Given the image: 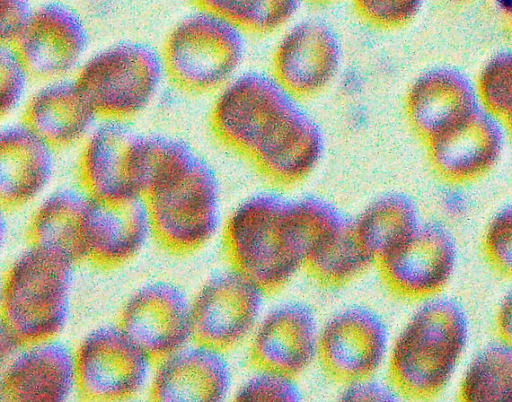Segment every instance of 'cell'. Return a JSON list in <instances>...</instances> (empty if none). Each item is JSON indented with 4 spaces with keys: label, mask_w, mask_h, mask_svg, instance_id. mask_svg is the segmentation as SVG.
Here are the masks:
<instances>
[{
    "label": "cell",
    "mask_w": 512,
    "mask_h": 402,
    "mask_svg": "<svg viewBox=\"0 0 512 402\" xmlns=\"http://www.w3.org/2000/svg\"><path fill=\"white\" fill-rule=\"evenodd\" d=\"M147 203L153 234L187 253L207 244L220 225V187L213 167L175 137L144 134Z\"/></svg>",
    "instance_id": "1"
},
{
    "label": "cell",
    "mask_w": 512,
    "mask_h": 402,
    "mask_svg": "<svg viewBox=\"0 0 512 402\" xmlns=\"http://www.w3.org/2000/svg\"><path fill=\"white\" fill-rule=\"evenodd\" d=\"M223 238L232 267L265 293L276 292L304 267L308 256L301 199L270 192L255 194L231 213Z\"/></svg>",
    "instance_id": "2"
},
{
    "label": "cell",
    "mask_w": 512,
    "mask_h": 402,
    "mask_svg": "<svg viewBox=\"0 0 512 402\" xmlns=\"http://www.w3.org/2000/svg\"><path fill=\"white\" fill-rule=\"evenodd\" d=\"M307 116L272 75L249 72L218 91L210 124L224 146L258 169L288 147Z\"/></svg>",
    "instance_id": "3"
},
{
    "label": "cell",
    "mask_w": 512,
    "mask_h": 402,
    "mask_svg": "<svg viewBox=\"0 0 512 402\" xmlns=\"http://www.w3.org/2000/svg\"><path fill=\"white\" fill-rule=\"evenodd\" d=\"M468 338V319L450 298H434L411 317L395 340L389 378L401 394L428 399L448 384Z\"/></svg>",
    "instance_id": "4"
},
{
    "label": "cell",
    "mask_w": 512,
    "mask_h": 402,
    "mask_svg": "<svg viewBox=\"0 0 512 402\" xmlns=\"http://www.w3.org/2000/svg\"><path fill=\"white\" fill-rule=\"evenodd\" d=\"M74 262L31 244L10 265L1 291V324L23 343L55 338L71 307Z\"/></svg>",
    "instance_id": "5"
},
{
    "label": "cell",
    "mask_w": 512,
    "mask_h": 402,
    "mask_svg": "<svg viewBox=\"0 0 512 402\" xmlns=\"http://www.w3.org/2000/svg\"><path fill=\"white\" fill-rule=\"evenodd\" d=\"M245 34L223 18L197 8L167 36L162 57L166 75L192 93L220 90L238 74Z\"/></svg>",
    "instance_id": "6"
},
{
    "label": "cell",
    "mask_w": 512,
    "mask_h": 402,
    "mask_svg": "<svg viewBox=\"0 0 512 402\" xmlns=\"http://www.w3.org/2000/svg\"><path fill=\"white\" fill-rule=\"evenodd\" d=\"M165 75L157 49L142 41H122L86 59L75 80L98 117L128 120L150 105Z\"/></svg>",
    "instance_id": "7"
},
{
    "label": "cell",
    "mask_w": 512,
    "mask_h": 402,
    "mask_svg": "<svg viewBox=\"0 0 512 402\" xmlns=\"http://www.w3.org/2000/svg\"><path fill=\"white\" fill-rule=\"evenodd\" d=\"M74 354L77 389L90 400L131 398L152 378L153 358L119 325L92 330Z\"/></svg>",
    "instance_id": "8"
},
{
    "label": "cell",
    "mask_w": 512,
    "mask_h": 402,
    "mask_svg": "<svg viewBox=\"0 0 512 402\" xmlns=\"http://www.w3.org/2000/svg\"><path fill=\"white\" fill-rule=\"evenodd\" d=\"M143 133L128 120L103 119L84 140L79 160L83 189L106 202L144 198Z\"/></svg>",
    "instance_id": "9"
},
{
    "label": "cell",
    "mask_w": 512,
    "mask_h": 402,
    "mask_svg": "<svg viewBox=\"0 0 512 402\" xmlns=\"http://www.w3.org/2000/svg\"><path fill=\"white\" fill-rule=\"evenodd\" d=\"M264 293L233 267L212 275L192 301L194 340L222 351L239 345L255 327Z\"/></svg>",
    "instance_id": "10"
},
{
    "label": "cell",
    "mask_w": 512,
    "mask_h": 402,
    "mask_svg": "<svg viewBox=\"0 0 512 402\" xmlns=\"http://www.w3.org/2000/svg\"><path fill=\"white\" fill-rule=\"evenodd\" d=\"M341 46L330 26L316 19L290 23L272 55L273 78L297 100L326 90L338 75Z\"/></svg>",
    "instance_id": "11"
},
{
    "label": "cell",
    "mask_w": 512,
    "mask_h": 402,
    "mask_svg": "<svg viewBox=\"0 0 512 402\" xmlns=\"http://www.w3.org/2000/svg\"><path fill=\"white\" fill-rule=\"evenodd\" d=\"M89 41L82 16L71 6L52 1L34 9L12 45L32 77L51 81L66 78L80 68Z\"/></svg>",
    "instance_id": "12"
},
{
    "label": "cell",
    "mask_w": 512,
    "mask_h": 402,
    "mask_svg": "<svg viewBox=\"0 0 512 402\" xmlns=\"http://www.w3.org/2000/svg\"><path fill=\"white\" fill-rule=\"evenodd\" d=\"M388 342V329L380 315L354 305L327 321L319 333L318 356L330 377L348 384L371 377L378 370Z\"/></svg>",
    "instance_id": "13"
},
{
    "label": "cell",
    "mask_w": 512,
    "mask_h": 402,
    "mask_svg": "<svg viewBox=\"0 0 512 402\" xmlns=\"http://www.w3.org/2000/svg\"><path fill=\"white\" fill-rule=\"evenodd\" d=\"M119 326L153 359H160L194 339L192 301L173 283H147L124 304Z\"/></svg>",
    "instance_id": "14"
},
{
    "label": "cell",
    "mask_w": 512,
    "mask_h": 402,
    "mask_svg": "<svg viewBox=\"0 0 512 402\" xmlns=\"http://www.w3.org/2000/svg\"><path fill=\"white\" fill-rule=\"evenodd\" d=\"M456 244L441 224H420L394 251L377 262L380 275L395 294L421 299L438 293L456 264Z\"/></svg>",
    "instance_id": "15"
},
{
    "label": "cell",
    "mask_w": 512,
    "mask_h": 402,
    "mask_svg": "<svg viewBox=\"0 0 512 402\" xmlns=\"http://www.w3.org/2000/svg\"><path fill=\"white\" fill-rule=\"evenodd\" d=\"M2 366V401L62 402L77 388L75 354L55 338L23 344Z\"/></svg>",
    "instance_id": "16"
},
{
    "label": "cell",
    "mask_w": 512,
    "mask_h": 402,
    "mask_svg": "<svg viewBox=\"0 0 512 402\" xmlns=\"http://www.w3.org/2000/svg\"><path fill=\"white\" fill-rule=\"evenodd\" d=\"M434 171L453 184L472 182L498 161L502 133L496 120L477 107L426 143Z\"/></svg>",
    "instance_id": "17"
},
{
    "label": "cell",
    "mask_w": 512,
    "mask_h": 402,
    "mask_svg": "<svg viewBox=\"0 0 512 402\" xmlns=\"http://www.w3.org/2000/svg\"><path fill=\"white\" fill-rule=\"evenodd\" d=\"M224 351L195 340L158 359L151 396L160 402H219L231 388Z\"/></svg>",
    "instance_id": "18"
},
{
    "label": "cell",
    "mask_w": 512,
    "mask_h": 402,
    "mask_svg": "<svg viewBox=\"0 0 512 402\" xmlns=\"http://www.w3.org/2000/svg\"><path fill=\"white\" fill-rule=\"evenodd\" d=\"M319 332L314 311L302 302L271 310L258 325L250 347L251 363L295 377L318 355Z\"/></svg>",
    "instance_id": "19"
},
{
    "label": "cell",
    "mask_w": 512,
    "mask_h": 402,
    "mask_svg": "<svg viewBox=\"0 0 512 402\" xmlns=\"http://www.w3.org/2000/svg\"><path fill=\"white\" fill-rule=\"evenodd\" d=\"M153 233L143 197L106 202L91 196L84 225L85 260L117 266L136 256Z\"/></svg>",
    "instance_id": "20"
},
{
    "label": "cell",
    "mask_w": 512,
    "mask_h": 402,
    "mask_svg": "<svg viewBox=\"0 0 512 402\" xmlns=\"http://www.w3.org/2000/svg\"><path fill=\"white\" fill-rule=\"evenodd\" d=\"M55 148L23 121L0 134V200L5 208L23 206L45 190L55 169Z\"/></svg>",
    "instance_id": "21"
},
{
    "label": "cell",
    "mask_w": 512,
    "mask_h": 402,
    "mask_svg": "<svg viewBox=\"0 0 512 402\" xmlns=\"http://www.w3.org/2000/svg\"><path fill=\"white\" fill-rule=\"evenodd\" d=\"M97 117L76 80L67 78L46 81L23 110V122L55 149L84 141Z\"/></svg>",
    "instance_id": "22"
},
{
    "label": "cell",
    "mask_w": 512,
    "mask_h": 402,
    "mask_svg": "<svg viewBox=\"0 0 512 402\" xmlns=\"http://www.w3.org/2000/svg\"><path fill=\"white\" fill-rule=\"evenodd\" d=\"M476 96L460 73L432 70L419 76L408 88L405 114L411 128L426 143L476 109Z\"/></svg>",
    "instance_id": "23"
},
{
    "label": "cell",
    "mask_w": 512,
    "mask_h": 402,
    "mask_svg": "<svg viewBox=\"0 0 512 402\" xmlns=\"http://www.w3.org/2000/svg\"><path fill=\"white\" fill-rule=\"evenodd\" d=\"M90 200L84 189L62 188L52 192L32 216L31 243L74 263L85 260L84 225Z\"/></svg>",
    "instance_id": "24"
},
{
    "label": "cell",
    "mask_w": 512,
    "mask_h": 402,
    "mask_svg": "<svg viewBox=\"0 0 512 402\" xmlns=\"http://www.w3.org/2000/svg\"><path fill=\"white\" fill-rule=\"evenodd\" d=\"M354 222L361 244L376 263L400 246L420 225L415 203L402 193L378 197Z\"/></svg>",
    "instance_id": "25"
},
{
    "label": "cell",
    "mask_w": 512,
    "mask_h": 402,
    "mask_svg": "<svg viewBox=\"0 0 512 402\" xmlns=\"http://www.w3.org/2000/svg\"><path fill=\"white\" fill-rule=\"evenodd\" d=\"M374 263L357 235L354 219L346 218L331 229L308 256L304 267L326 287H340L365 272Z\"/></svg>",
    "instance_id": "26"
},
{
    "label": "cell",
    "mask_w": 512,
    "mask_h": 402,
    "mask_svg": "<svg viewBox=\"0 0 512 402\" xmlns=\"http://www.w3.org/2000/svg\"><path fill=\"white\" fill-rule=\"evenodd\" d=\"M465 402H512V345L493 343L472 360L458 392Z\"/></svg>",
    "instance_id": "27"
},
{
    "label": "cell",
    "mask_w": 512,
    "mask_h": 402,
    "mask_svg": "<svg viewBox=\"0 0 512 402\" xmlns=\"http://www.w3.org/2000/svg\"><path fill=\"white\" fill-rule=\"evenodd\" d=\"M197 8L228 21L244 34L268 35L292 23L302 0H194Z\"/></svg>",
    "instance_id": "28"
},
{
    "label": "cell",
    "mask_w": 512,
    "mask_h": 402,
    "mask_svg": "<svg viewBox=\"0 0 512 402\" xmlns=\"http://www.w3.org/2000/svg\"><path fill=\"white\" fill-rule=\"evenodd\" d=\"M476 94L484 110L512 137V52L494 57L482 68Z\"/></svg>",
    "instance_id": "29"
},
{
    "label": "cell",
    "mask_w": 512,
    "mask_h": 402,
    "mask_svg": "<svg viewBox=\"0 0 512 402\" xmlns=\"http://www.w3.org/2000/svg\"><path fill=\"white\" fill-rule=\"evenodd\" d=\"M31 74L13 45L2 44L0 50L1 117L9 116L27 94Z\"/></svg>",
    "instance_id": "30"
},
{
    "label": "cell",
    "mask_w": 512,
    "mask_h": 402,
    "mask_svg": "<svg viewBox=\"0 0 512 402\" xmlns=\"http://www.w3.org/2000/svg\"><path fill=\"white\" fill-rule=\"evenodd\" d=\"M358 16L372 27L395 30L408 25L420 11L423 0H352Z\"/></svg>",
    "instance_id": "31"
},
{
    "label": "cell",
    "mask_w": 512,
    "mask_h": 402,
    "mask_svg": "<svg viewBox=\"0 0 512 402\" xmlns=\"http://www.w3.org/2000/svg\"><path fill=\"white\" fill-rule=\"evenodd\" d=\"M301 398L293 377L269 370H259L235 395L237 401L296 402Z\"/></svg>",
    "instance_id": "32"
},
{
    "label": "cell",
    "mask_w": 512,
    "mask_h": 402,
    "mask_svg": "<svg viewBox=\"0 0 512 402\" xmlns=\"http://www.w3.org/2000/svg\"><path fill=\"white\" fill-rule=\"evenodd\" d=\"M483 245L490 263L502 274L512 277V204L491 219Z\"/></svg>",
    "instance_id": "33"
},
{
    "label": "cell",
    "mask_w": 512,
    "mask_h": 402,
    "mask_svg": "<svg viewBox=\"0 0 512 402\" xmlns=\"http://www.w3.org/2000/svg\"><path fill=\"white\" fill-rule=\"evenodd\" d=\"M34 9L30 0H1L0 38L13 44L30 20Z\"/></svg>",
    "instance_id": "34"
},
{
    "label": "cell",
    "mask_w": 512,
    "mask_h": 402,
    "mask_svg": "<svg viewBox=\"0 0 512 402\" xmlns=\"http://www.w3.org/2000/svg\"><path fill=\"white\" fill-rule=\"evenodd\" d=\"M397 392L396 389L368 377L348 383L340 398L342 401H397Z\"/></svg>",
    "instance_id": "35"
},
{
    "label": "cell",
    "mask_w": 512,
    "mask_h": 402,
    "mask_svg": "<svg viewBox=\"0 0 512 402\" xmlns=\"http://www.w3.org/2000/svg\"><path fill=\"white\" fill-rule=\"evenodd\" d=\"M496 326L501 340L512 345V289L499 306Z\"/></svg>",
    "instance_id": "36"
},
{
    "label": "cell",
    "mask_w": 512,
    "mask_h": 402,
    "mask_svg": "<svg viewBox=\"0 0 512 402\" xmlns=\"http://www.w3.org/2000/svg\"><path fill=\"white\" fill-rule=\"evenodd\" d=\"M313 4H317V5H326V4H331V3H334L338 0H307Z\"/></svg>",
    "instance_id": "37"
}]
</instances>
